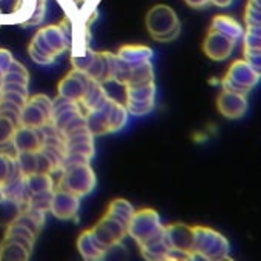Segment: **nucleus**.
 Masks as SVG:
<instances>
[{
  "label": "nucleus",
  "mask_w": 261,
  "mask_h": 261,
  "mask_svg": "<svg viewBox=\"0 0 261 261\" xmlns=\"http://www.w3.org/2000/svg\"><path fill=\"white\" fill-rule=\"evenodd\" d=\"M127 77H126V83L124 86H137V85H145L149 82H154L155 74H154V66L152 62H143L139 65H133L127 66Z\"/></svg>",
  "instance_id": "obj_25"
},
{
  "label": "nucleus",
  "mask_w": 261,
  "mask_h": 261,
  "mask_svg": "<svg viewBox=\"0 0 261 261\" xmlns=\"http://www.w3.org/2000/svg\"><path fill=\"white\" fill-rule=\"evenodd\" d=\"M22 211H23V206L19 201L4 197L0 200V226L7 227L11 223H14L22 214Z\"/></svg>",
  "instance_id": "obj_30"
},
{
  "label": "nucleus",
  "mask_w": 261,
  "mask_h": 261,
  "mask_svg": "<svg viewBox=\"0 0 261 261\" xmlns=\"http://www.w3.org/2000/svg\"><path fill=\"white\" fill-rule=\"evenodd\" d=\"M13 60H14V57L8 49L0 48V79H2V75L8 71Z\"/></svg>",
  "instance_id": "obj_40"
},
{
  "label": "nucleus",
  "mask_w": 261,
  "mask_h": 261,
  "mask_svg": "<svg viewBox=\"0 0 261 261\" xmlns=\"http://www.w3.org/2000/svg\"><path fill=\"white\" fill-rule=\"evenodd\" d=\"M11 146L17 152H36L43 146V134L42 127L31 126H19L11 140Z\"/></svg>",
  "instance_id": "obj_16"
},
{
  "label": "nucleus",
  "mask_w": 261,
  "mask_h": 261,
  "mask_svg": "<svg viewBox=\"0 0 261 261\" xmlns=\"http://www.w3.org/2000/svg\"><path fill=\"white\" fill-rule=\"evenodd\" d=\"M89 230H91L92 237L95 238V241L108 252L112 247L121 244V241L127 235V226H124L121 221H118L106 214Z\"/></svg>",
  "instance_id": "obj_10"
},
{
  "label": "nucleus",
  "mask_w": 261,
  "mask_h": 261,
  "mask_svg": "<svg viewBox=\"0 0 261 261\" xmlns=\"http://www.w3.org/2000/svg\"><path fill=\"white\" fill-rule=\"evenodd\" d=\"M53 103L48 95L36 94L30 95L25 106L22 108V124L31 127H43L51 123Z\"/></svg>",
  "instance_id": "obj_9"
},
{
  "label": "nucleus",
  "mask_w": 261,
  "mask_h": 261,
  "mask_svg": "<svg viewBox=\"0 0 261 261\" xmlns=\"http://www.w3.org/2000/svg\"><path fill=\"white\" fill-rule=\"evenodd\" d=\"M192 253L195 259L227 261L230 259V244L221 232L207 226H194Z\"/></svg>",
  "instance_id": "obj_2"
},
{
  "label": "nucleus",
  "mask_w": 261,
  "mask_h": 261,
  "mask_svg": "<svg viewBox=\"0 0 261 261\" xmlns=\"http://www.w3.org/2000/svg\"><path fill=\"white\" fill-rule=\"evenodd\" d=\"M28 82H30V72H28V69L20 62H17L16 59L11 62L8 71L2 75V79H0V83H20V85H28Z\"/></svg>",
  "instance_id": "obj_32"
},
{
  "label": "nucleus",
  "mask_w": 261,
  "mask_h": 261,
  "mask_svg": "<svg viewBox=\"0 0 261 261\" xmlns=\"http://www.w3.org/2000/svg\"><path fill=\"white\" fill-rule=\"evenodd\" d=\"M244 25L246 27H261V10H256V8L246 5Z\"/></svg>",
  "instance_id": "obj_38"
},
{
  "label": "nucleus",
  "mask_w": 261,
  "mask_h": 261,
  "mask_svg": "<svg viewBox=\"0 0 261 261\" xmlns=\"http://www.w3.org/2000/svg\"><path fill=\"white\" fill-rule=\"evenodd\" d=\"M109 94L105 88V85H101L97 80H91L85 95L82 97V100L79 101V105L82 106L83 112H89L94 109H100L101 106H105V103L109 100Z\"/></svg>",
  "instance_id": "obj_19"
},
{
  "label": "nucleus",
  "mask_w": 261,
  "mask_h": 261,
  "mask_svg": "<svg viewBox=\"0 0 261 261\" xmlns=\"http://www.w3.org/2000/svg\"><path fill=\"white\" fill-rule=\"evenodd\" d=\"M72 2H74V5H77L79 2H82V0H72Z\"/></svg>",
  "instance_id": "obj_44"
},
{
  "label": "nucleus",
  "mask_w": 261,
  "mask_h": 261,
  "mask_svg": "<svg viewBox=\"0 0 261 261\" xmlns=\"http://www.w3.org/2000/svg\"><path fill=\"white\" fill-rule=\"evenodd\" d=\"M31 253L33 250L30 247L8 237H4L2 244H0V259L4 261H27L30 259Z\"/></svg>",
  "instance_id": "obj_22"
},
{
  "label": "nucleus",
  "mask_w": 261,
  "mask_h": 261,
  "mask_svg": "<svg viewBox=\"0 0 261 261\" xmlns=\"http://www.w3.org/2000/svg\"><path fill=\"white\" fill-rule=\"evenodd\" d=\"M117 59L127 66L139 65L152 59L154 51L145 45H124L117 51Z\"/></svg>",
  "instance_id": "obj_20"
},
{
  "label": "nucleus",
  "mask_w": 261,
  "mask_h": 261,
  "mask_svg": "<svg viewBox=\"0 0 261 261\" xmlns=\"http://www.w3.org/2000/svg\"><path fill=\"white\" fill-rule=\"evenodd\" d=\"M247 5H249V7H252V8L261 10V0H249Z\"/></svg>",
  "instance_id": "obj_42"
},
{
  "label": "nucleus",
  "mask_w": 261,
  "mask_h": 261,
  "mask_svg": "<svg viewBox=\"0 0 261 261\" xmlns=\"http://www.w3.org/2000/svg\"><path fill=\"white\" fill-rule=\"evenodd\" d=\"M105 109L108 114L111 133H118V130H121L127 123V114H129L124 103H120L115 98L109 97V100L105 105Z\"/></svg>",
  "instance_id": "obj_23"
},
{
  "label": "nucleus",
  "mask_w": 261,
  "mask_h": 261,
  "mask_svg": "<svg viewBox=\"0 0 261 261\" xmlns=\"http://www.w3.org/2000/svg\"><path fill=\"white\" fill-rule=\"evenodd\" d=\"M71 33L72 28L69 27L68 19L57 25H48L39 30L28 46L30 57L39 65H49L56 62L59 56L71 48Z\"/></svg>",
  "instance_id": "obj_1"
},
{
  "label": "nucleus",
  "mask_w": 261,
  "mask_h": 261,
  "mask_svg": "<svg viewBox=\"0 0 261 261\" xmlns=\"http://www.w3.org/2000/svg\"><path fill=\"white\" fill-rule=\"evenodd\" d=\"M146 28L149 36L160 43L174 42L181 31L177 13L168 5H155L146 14Z\"/></svg>",
  "instance_id": "obj_5"
},
{
  "label": "nucleus",
  "mask_w": 261,
  "mask_h": 261,
  "mask_svg": "<svg viewBox=\"0 0 261 261\" xmlns=\"http://www.w3.org/2000/svg\"><path fill=\"white\" fill-rule=\"evenodd\" d=\"M165 240H166L169 249L192 253V249H194V226H189V224H185V223L168 224V226H165Z\"/></svg>",
  "instance_id": "obj_14"
},
{
  "label": "nucleus",
  "mask_w": 261,
  "mask_h": 261,
  "mask_svg": "<svg viewBox=\"0 0 261 261\" xmlns=\"http://www.w3.org/2000/svg\"><path fill=\"white\" fill-rule=\"evenodd\" d=\"M243 59L253 68V71L261 77V51L243 53Z\"/></svg>",
  "instance_id": "obj_39"
},
{
  "label": "nucleus",
  "mask_w": 261,
  "mask_h": 261,
  "mask_svg": "<svg viewBox=\"0 0 261 261\" xmlns=\"http://www.w3.org/2000/svg\"><path fill=\"white\" fill-rule=\"evenodd\" d=\"M140 253L145 259H151V261H168V255H169V246L165 240V230L160 237L139 246Z\"/></svg>",
  "instance_id": "obj_24"
},
{
  "label": "nucleus",
  "mask_w": 261,
  "mask_h": 261,
  "mask_svg": "<svg viewBox=\"0 0 261 261\" xmlns=\"http://www.w3.org/2000/svg\"><path fill=\"white\" fill-rule=\"evenodd\" d=\"M80 209V197L65 191V189H54L51 209L49 212L57 220H72L77 217Z\"/></svg>",
  "instance_id": "obj_15"
},
{
  "label": "nucleus",
  "mask_w": 261,
  "mask_h": 261,
  "mask_svg": "<svg viewBox=\"0 0 261 261\" xmlns=\"http://www.w3.org/2000/svg\"><path fill=\"white\" fill-rule=\"evenodd\" d=\"M4 237H8V238H13L16 241H19V243L25 244L27 247H30L31 250H34V244H36V240H37V235L30 227H27L25 224H22L19 221H14L10 226H7V230H5Z\"/></svg>",
  "instance_id": "obj_28"
},
{
  "label": "nucleus",
  "mask_w": 261,
  "mask_h": 261,
  "mask_svg": "<svg viewBox=\"0 0 261 261\" xmlns=\"http://www.w3.org/2000/svg\"><path fill=\"white\" fill-rule=\"evenodd\" d=\"M59 174L60 177L56 183V188L65 189L80 198L89 195L97 185V177L89 162L65 163L63 169Z\"/></svg>",
  "instance_id": "obj_4"
},
{
  "label": "nucleus",
  "mask_w": 261,
  "mask_h": 261,
  "mask_svg": "<svg viewBox=\"0 0 261 261\" xmlns=\"http://www.w3.org/2000/svg\"><path fill=\"white\" fill-rule=\"evenodd\" d=\"M91 77L79 69H71L59 83L57 86V92L59 97L62 98H68L72 101H80L82 97L85 95L89 83H91Z\"/></svg>",
  "instance_id": "obj_12"
},
{
  "label": "nucleus",
  "mask_w": 261,
  "mask_h": 261,
  "mask_svg": "<svg viewBox=\"0 0 261 261\" xmlns=\"http://www.w3.org/2000/svg\"><path fill=\"white\" fill-rule=\"evenodd\" d=\"M46 212L37 211V209H31V207H23L22 214L19 215V218L16 221L25 224L27 227H30L36 235L40 233V230L45 226V220H46Z\"/></svg>",
  "instance_id": "obj_31"
},
{
  "label": "nucleus",
  "mask_w": 261,
  "mask_h": 261,
  "mask_svg": "<svg viewBox=\"0 0 261 261\" xmlns=\"http://www.w3.org/2000/svg\"><path fill=\"white\" fill-rule=\"evenodd\" d=\"M124 88V106L129 114L142 117L149 114L155 106L157 86L154 82L137 85V86H123Z\"/></svg>",
  "instance_id": "obj_8"
},
{
  "label": "nucleus",
  "mask_w": 261,
  "mask_h": 261,
  "mask_svg": "<svg viewBox=\"0 0 261 261\" xmlns=\"http://www.w3.org/2000/svg\"><path fill=\"white\" fill-rule=\"evenodd\" d=\"M165 230L160 214L155 209L145 207L136 211L127 224V235L133 237L139 246L160 237Z\"/></svg>",
  "instance_id": "obj_6"
},
{
  "label": "nucleus",
  "mask_w": 261,
  "mask_h": 261,
  "mask_svg": "<svg viewBox=\"0 0 261 261\" xmlns=\"http://www.w3.org/2000/svg\"><path fill=\"white\" fill-rule=\"evenodd\" d=\"M17 127H19V124L16 121H13L8 117L0 115V149H5V148L11 146V140L14 137V133Z\"/></svg>",
  "instance_id": "obj_35"
},
{
  "label": "nucleus",
  "mask_w": 261,
  "mask_h": 261,
  "mask_svg": "<svg viewBox=\"0 0 261 261\" xmlns=\"http://www.w3.org/2000/svg\"><path fill=\"white\" fill-rule=\"evenodd\" d=\"M17 174H22V172L19 171L16 155L10 152H0V183L5 185L8 180H11Z\"/></svg>",
  "instance_id": "obj_34"
},
{
  "label": "nucleus",
  "mask_w": 261,
  "mask_h": 261,
  "mask_svg": "<svg viewBox=\"0 0 261 261\" xmlns=\"http://www.w3.org/2000/svg\"><path fill=\"white\" fill-rule=\"evenodd\" d=\"M134 212H136L134 206L130 204L127 200L115 198V200H112L109 203V206H108L105 214L112 217V218H115V220H118V221H121L124 226H127L130 218H133V215H134Z\"/></svg>",
  "instance_id": "obj_29"
},
{
  "label": "nucleus",
  "mask_w": 261,
  "mask_h": 261,
  "mask_svg": "<svg viewBox=\"0 0 261 261\" xmlns=\"http://www.w3.org/2000/svg\"><path fill=\"white\" fill-rule=\"evenodd\" d=\"M243 45V53H253V51H261V37L255 36L252 33H247L244 30V36L241 39Z\"/></svg>",
  "instance_id": "obj_37"
},
{
  "label": "nucleus",
  "mask_w": 261,
  "mask_h": 261,
  "mask_svg": "<svg viewBox=\"0 0 261 261\" xmlns=\"http://www.w3.org/2000/svg\"><path fill=\"white\" fill-rule=\"evenodd\" d=\"M233 0H211V4L218 7V8H227Z\"/></svg>",
  "instance_id": "obj_41"
},
{
  "label": "nucleus",
  "mask_w": 261,
  "mask_h": 261,
  "mask_svg": "<svg viewBox=\"0 0 261 261\" xmlns=\"http://www.w3.org/2000/svg\"><path fill=\"white\" fill-rule=\"evenodd\" d=\"M25 186L28 197L33 194L39 192H46V191H54L56 189V181L51 174H43V172H34L25 177Z\"/></svg>",
  "instance_id": "obj_27"
},
{
  "label": "nucleus",
  "mask_w": 261,
  "mask_h": 261,
  "mask_svg": "<svg viewBox=\"0 0 261 261\" xmlns=\"http://www.w3.org/2000/svg\"><path fill=\"white\" fill-rule=\"evenodd\" d=\"M85 118H86V126L89 129V133L94 137L105 136V134H111L109 120H108V114H106L105 106H101L100 109H94V111L85 112Z\"/></svg>",
  "instance_id": "obj_26"
},
{
  "label": "nucleus",
  "mask_w": 261,
  "mask_h": 261,
  "mask_svg": "<svg viewBox=\"0 0 261 261\" xmlns=\"http://www.w3.org/2000/svg\"><path fill=\"white\" fill-rule=\"evenodd\" d=\"M94 59H95V51H92L91 48H88V45H85V46H79L77 49H74L71 56V63L74 69L88 72Z\"/></svg>",
  "instance_id": "obj_33"
},
{
  "label": "nucleus",
  "mask_w": 261,
  "mask_h": 261,
  "mask_svg": "<svg viewBox=\"0 0 261 261\" xmlns=\"http://www.w3.org/2000/svg\"><path fill=\"white\" fill-rule=\"evenodd\" d=\"M77 250H79V253L82 255V258H83V259H88V261L100 259V258H103V256L108 253V250H105V249L95 241V238L92 237V233H91L89 229L83 230V232L79 235V238H77Z\"/></svg>",
  "instance_id": "obj_21"
},
{
  "label": "nucleus",
  "mask_w": 261,
  "mask_h": 261,
  "mask_svg": "<svg viewBox=\"0 0 261 261\" xmlns=\"http://www.w3.org/2000/svg\"><path fill=\"white\" fill-rule=\"evenodd\" d=\"M46 13V0H0V25L20 23L34 27Z\"/></svg>",
  "instance_id": "obj_3"
},
{
  "label": "nucleus",
  "mask_w": 261,
  "mask_h": 261,
  "mask_svg": "<svg viewBox=\"0 0 261 261\" xmlns=\"http://www.w3.org/2000/svg\"><path fill=\"white\" fill-rule=\"evenodd\" d=\"M261 80V77L253 71V68L244 60L237 59L230 63L226 75L221 80V88L224 91L247 95Z\"/></svg>",
  "instance_id": "obj_7"
},
{
  "label": "nucleus",
  "mask_w": 261,
  "mask_h": 261,
  "mask_svg": "<svg viewBox=\"0 0 261 261\" xmlns=\"http://www.w3.org/2000/svg\"><path fill=\"white\" fill-rule=\"evenodd\" d=\"M235 46H237V43L232 42L230 39L209 30V33L204 39V43H203V51L211 60L223 62L232 56Z\"/></svg>",
  "instance_id": "obj_17"
},
{
  "label": "nucleus",
  "mask_w": 261,
  "mask_h": 261,
  "mask_svg": "<svg viewBox=\"0 0 261 261\" xmlns=\"http://www.w3.org/2000/svg\"><path fill=\"white\" fill-rule=\"evenodd\" d=\"M65 163L71 162H89L95 154L94 136L89 129L79 130L75 134L65 137Z\"/></svg>",
  "instance_id": "obj_11"
},
{
  "label": "nucleus",
  "mask_w": 261,
  "mask_h": 261,
  "mask_svg": "<svg viewBox=\"0 0 261 261\" xmlns=\"http://www.w3.org/2000/svg\"><path fill=\"white\" fill-rule=\"evenodd\" d=\"M4 197H5V194H4V185L0 183V200H2Z\"/></svg>",
  "instance_id": "obj_43"
},
{
  "label": "nucleus",
  "mask_w": 261,
  "mask_h": 261,
  "mask_svg": "<svg viewBox=\"0 0 261 261\" xmlns=\"http://www.w3.org/2000/svg\"><path fill=\"white\" fill-rule=\"evenodd\" d=\"M211 31H215L227 39H230L232 42H235L237 45L241 42L243 36H244V27L235 20L233 17H229V16H224V14H220V16H215L212 19V23H211Z\"/></svg>",
  "instance_id": "obj_18"
},
{
  "label": "nucleus",
  "mask_w": 261,
  "mask_h": 261,
  "mask_svg": "<svg viewBox=\"0 0 261 261\" xmlns=\"http://www.w3.org/2000/svg\"><path fill=\"white\" fill-rule=\"evenodd\" d=\"M217 109L224 118L238 120V118L244 117L249 109L247 95L223 89L217 97Z\"/></svg>",
  "instance_id": "obj_13"
},
{
  "label": "nucleus",
  "mask_w": 261,
  "mask_h": 261,
  "mask_svg": "<svg viewBox=\"0 0 261 261\" xmlns=\"http://www.w3.org/2000/svg\"><path fill=\"white\" fill-rule=\"evenodd\" d=\"M53 195H54V191L33 194V195L28 197V201H27V206L25 207L37 209V211H42V212H49L51 201H53Z\"/></svg>",
  "instance_id": "obj_36"
}]
</instances>
